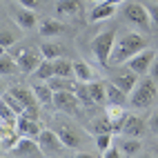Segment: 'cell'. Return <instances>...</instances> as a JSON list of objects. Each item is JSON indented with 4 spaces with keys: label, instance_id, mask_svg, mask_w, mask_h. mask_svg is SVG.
Returning <instances> with one entry per match:
<instances>
[{
    "label": "cell",
    "instance_id": "obj_1",
    "mask_svg": "<svg viewBox=\"0 0 158 158\" xmlns=\"http://www.w3.org/2000/svg\"><path fill=\"white\" fill-rule=\"evenodd\" d=\"M145 47H147V40L143 36V31H127V34H123L118 40H116L114 51H111V58H109V65L111 67L125 65L131 56H136Z\"/></svg>",
    "mask_w": 158,
    "mask_h": 158
},
{
    "label": "cell",
    "instance_id": "obj_2",
    "mask_svg": "<svg viewBox=\"0 0 158 158\" xmlns=\"http://www.w3.org/2000/svg\"><path fill=\"white\" fill-rule=\"evenodd\" d=\"M156 85L158 82L152 76L138 80V85H136L131 89V94H129V105L134 109H149L154 105V100H156V94H158Z\"/></svg>",
    "mask_w": 158,
    "mask_h": 158
},
{
    "label": "cell",
    "instance_id": "obj_3",
    "mask_svg": "<svg viewBox=\"0 0 158 158\" xmlns=\"http://www.w3.org/2000/svg\"><path fill=\"white\" fill-rule=\"evenodd\" d=\"M116 45V31L107 29V31H100V34L91 40V54L102 67L109 65V58H111V51Z\"/></svg>",
    "mask_w": 158,
    "mask_h": 158
},
{
    "label": "cell",
    "instance_id": "obj_4",
    "mask_svg": "<svg viewBox=\"0 0 158 158\" xmlns=\"http://www.w3.org/2000/svg\"><path fill=\"white\" fill-rule=\"evenodd\" d=\"M125 18H127V23H131L138 31H143V34H149V31L154 29L152 16H149V7H145L140 2L125 5Z\"/></svg>",
    "mask_w": 158,
    "mask_h": 158
},
{
    "label": "cell",
    "instance_id": "obj_5",
    "mask_svg": "<svg viewBox=\"0 0 158 158\" xmlns=\"http://www.w3.org/2000/svg\"><path fill=\"white\" fill-rule=\"evenodd\" d=\"M38 143L43 147L45 156H65L69 152L67 145L62 143V138L58 136V131H51V129H43V134L38 136Z\"/></svg>",
    "mask_w": 158,
    "mask_h": 158
},
{
    "label": "cell",
    "instance_id": "obj_6",
    "mask_svg": "<svg viewBox=\"0 0 158 158\" xmlns=\"http://www.w3.org/2000/svg\"><path fill=\"white\" fill-rule=\"evenodd\" d=\"M80 105L82 100L78 98V94L76 91H67V89H58L54 94V107L58 111H65L69 116H76L78 109H80Z\"/></svg>",
    "mask_w": 158,
    "mask_h": 158
},
{
    "label": "cell",
    "instance_id": "obj_7",
    "mask_svg": "<svg viewBox=\"0 0 158 158\" xmlns=\"http://www.w3.org/2000/svg\"><path fill=\"white\" fill-rule=\"evenodd\" d=\"M11 156H18V158H40V156H45V152H43V147H40L38 138L20 136L18 145L11 149Z\"/></svg>",
    "mask_w": 158,
    "mask_h": 158
},
{
    "label": "cell",
    "instance_id": "obj_8",
    "mask_svg": "<svg viewBox=\"0 0 158 158\" xmlns=\"http://www.w3.org/2000/svg\"><path fill=\"white\" fill-rule=\"evenodd\" d=\"M154 58H156V51L149 49V47H145L143 51H138L136 56H131L127 62H125V67H129L131 71L138 73V76H145V73H149Z\"/></svg>",
    "mask_w": 158,
    "mask_h": 158
},
{
    "label": "cell",
    "instance_id": "obj_9",
    "mask_svg": "<svg viewBox=\"0 0 158 158\" xmlns=\"http://www.w3.org/2000/svg\"><path fill=\"white\" fill-rule=\"evenodd\" d=\"M16 60H18V67L23 73H36L38 65L43 62V54H40V49H20L16 54Z\"/></svg>",
    "mask_w": 158,
    "mask_h": 158
},
{
    "label": "cell",
    "instance_id": "obj_10",
    "mask_svg": "<svg viewBox=\"0 0 158 158\" xmlns=\"http://www.w3.org/2000/svg\"><path fill=\"white\" fill-rule=\"evenodd\" d=\"M111 80L118 85L123 91H127V94H131V89L138 85V73L136 71H131L129 67L127 69H123V71H118L116 76H111Z\"/></svg>",
    "mask_w": 158,
    "mask_h": 158
},
{
    "label": "cell",
    "instance_id": "obj_11",
    "mask_svg": "<svg viewBox=\"0 0 158 158\" xmlns=\"http://www.w3.org/2000/svg\"><path fill=\"white\" fill-rule=\"evenodd\" d=\"M38 31H40V36L43 38H56L60 34H65V23H60L58 18H45L43 23L38 25Z\"/></svg>",
    "mask_w": 158,
    "mask_h": 158
},
{
    "label": "cell",
    "instance_id": "obj_12",
    "mask_svg": "<svg viewBox=\"0 0 158 158\" xmlns=\"http://www.w3.org/2000/svg\"><path fill=\"white\" fill-rule=\"evenodd\" d=\"M14 20H16V25H18L20 29H25V31L34 29L36 23H38L34 9H27V7H18V9H14Z\"/></svg>",
    "mask_w": 158,
    "mask_h": 158
},
{
    "label": "cell",
    "instance_id": "obj_13",
    "mask_svg": "<svg viewBox=\"0 0 158 158\" xmlns=\"http://www.w3.org/2000/svg\"><path fill=\"white\" fill-rule=\"evenodd\" d=\"M120 134H123V136H131V138H140V136L145 134V123H143V118L127 114V118H125V123H123Z\"/></svg>",
    "mask_w": 158,
    "mask_h": 158
},
{
    "label": "cell",
    "instance_id": "obj_14",
    "mask_svg": "<svg viewBox=\"0 0 158 158\" xmlns=\"http://www.w3.org/2000/svg\"><path fill=\"white\" fill-rule=\"evenodd\" d=\"M105 87H107V105H127L129 102V94L123 91L114 80H105Z\"/></svg>",
    "mask_w": 158,
    "mask_h": 158
},
{
    "label": "cell",
    "instance_id": "obj_15",
    "mask_svg": "<svg viewBox=\"0 0 158 158\" xmlns=\"http://www.w3.org/2000/svg\"><path fill=\"white\" fill-rule=\"evenodd\" d=\"M18 129L16 127H5L2 125V131H0V145H2V156H9L11 154V149L18 145Z\"/></svg>",
    "mask_w": 158,
    "mask_h": 158
},
{
    "label": "cell",
    "instance_id": "obj_16",
    "mask_svg": "<svg viewBox=\"0 0 158 158\" xmlns=\"http://www.w3.org/2000/svg\"><path fill=\"white\" fill-rule=\"evenodd\" d=\"M9 94H11V96H16L20 102L25 105V107L40 105L38 98H36V94H34V89H29V87H25V85H14V87H9Z\"/></svg>",
    "mask_w": 158,
    "mask_h": 158
},
{
    "label": "cell",
    "instance_id": "obj_17",
    "mask_svg": "<svg viewBox=\"0 0 158 158\" xmlns=\"http://www.w3.org/2000/svg\"><path fill=\"white\" fill-rule=\"evenodd\" d=\"M18 131H20V136H31V138H38V136L43 134V127L38 125L36 118L20 116V118H18Z\"/></svg>",
    "mask_w": 158,
    "mask_h": 158
},
{
    "label": "cell",
    "instance_id": "obj_18",
    "mask_svg": "<svg viewBox=\"0 0 158 158\" xmlns=\"http://www.w3.org/2000/svg\"><path fill=\"white\" fill-rule=\"evenodd\" d=\"M58 136L62 138V143L67 145V149H71V152H76L78 147H80V143H82L80 134L73 129V127H69V125H62V127H58Z\"/></svg>",
    "mask_w": 158,
    "mask_h": 158
},
{
    "label": "cell",
    "instance_id": "obj_19",
    "mask_svg": "<svg viewBox=\"0 0 158 158\" xmlns=\"http://www.w3.org/2000/svg\"><path fill=\"white\" fill-rule=\"evenodd\" d=\"M82 9V2L80 0H56V14L58 18H71L80 14Z\"/></svg>",
    "mask_w": 158,
    "mask_h": 158
},
{
    "label": "cell",
    "instance_id": "obj_20",
    "mask_svg": "<svg viewBox=\"0 0 158 158\" xmlns=\"http://www.w3.org/2000/svg\"><path fill=\"white\" fill-rule=\"evenodd\" d=\"M107 118L111 120V127H114V134H118L120 129H123V123H125V118H127V111H125V107L123 105H109L107 107Z\"/></svg>",
    "mask_w": 158,
    "mask_h": 158
},
{
    "label": "cell",
    "instance_id": "obj_21",
    "mask_svg": "<svg viewBox=\"0 0 158 158\" xmlns=\"http://www.w3.org/2000/svg\"><path fill=\"white\" fill-rule=\"evenodd\" d=\"M34 94H36V98H38V102L40 105H54V89H51V85L47 80H40V82H36L34 87Z\"/></svg>",
    "mask_w": 158,
    "mask_h": 158
},
{
    "label": "cell",
    "instance_id": "obj_22",
    "mask_svg": "<svg viewBox=\"0 0 158 158\" xmlns=\"http://www.w3.org/2000/svg\"><path fill=\"white\" fill-rule=\"evenodd\" d=\"M114 11H116V5H111V2H96L94 5V9H91V14H89V20L91 23H98V20H107V18H111L114 16Z\"/></svg>",
    "mask_w": 158,
    "mask_h": 158
},
{
    "label": "cell",
    "instance_id": "obj_23",
    "mask_svg": "<svg viewBox=\"0 0 158 158\" xmlns=\"http://www.w3.org/2000/svg\"><path fill=\"white\" fill-rule=\"evenodd\" d=\"M120 154L123 156H140V152H143V143H140V138H131V136H125V140H120Z\"/></svg>",
    "mask_w": 158,
    "mask_h": 158
},
{
    "label": "cell",
    "instance_id": "obj_24",
    "mask_svg": "<svg viewBox=\"0 0 158 158\" xmlns=\"http://www.w3.org/2000/svg\"><path fill=\"white\" fill-rule=\"evenodd\" d=\"M54 76H60V78H76V71H73V62L67 60V58H56L54 60Z\"/></svg>",
    "mask_w": 158,
    "mask_h": 158
},
{
    "label": "cell",
    "instance_id": "obj_25",
    "mask_svg": "<svg viewBox=\"0 0 158 158\" xmlns=\"http://www.w3.org/2000/svg\"><path fill=\"white\" fill-rule=\"evenodd\" d=\"M14 71H20L16 56L9 54V49H2V56H0V73L2 76H11Z\"/></svg>",
    "mask_w": 158,
    "mask_h": 158
},
{
    "label": "cell",
    "instance_id": "obj_26",
    "mask_svg": "<svg viewBox=\"0 0 158 158\" xmlns=\"http://www.w3.org/2000/svg\"><path fill=\"white\" fill-rule=\"evenodd\" d=\"M87 89H89V94H91V98H94L96 105L107 102V87H105V82L91 80V82H87Z\"/></svg>",
    "mask_w": 158,
    "mask_h": 158
},
{
    "label": "cell",
    "instance_id": "obj_27",
    "mask_svg": "<svg viewBox=\"0 0 158 158\" xmlns=\"http://www.w3.org/2000/svg\"><path fill=\"white\" fill-rule=\"evenodd\" d=\"M40 54H43V58L56 60V58H60L62 54H65V49H62V45H58V43H51V38H49L47 43L40 45Z\"/></svg>",
    "mask_w": 158,
    "mask_h": 158
},
{
    "label": "cell",
    "instance_id": "obj_28",
    "mask_svg": "<svg viewBox=\"0 0 158 158\" xmlns=\"http://www.w3.org/2000/svg\"><path fill=\"white\" fill-rule=\"evenodd\" d=\"M73 71H76V78L80 82H91L94 80V69L87 65L85 60H76L73 62Z\"/></svg>",
    "mask_w": 158,
    "mask_h": 158
},
{
    "label": "cell",
    "instance_id": "obj_29",
    "mask_svg": "<svg viewBox=\"0 0 158 158\" xmlns=\"http://www.w3.org/2000/svg\"><path fill=\"white\" fill-rule=\"evenodd\" d=\"M18 118H20V116L9 107V105L2 102V107H0V120H2L5 127H16L18 129Z\"/></svg>",
    "mask_w": 158,
    "mask_h": 158
},
{
    "label": "cell",
    "instance_id": "obj_30",
    "mask_svg": "<svg viewBox=\"0 0 158 158\" xmlns=\"http://www.w3.org/2000/svg\"><path fill=\"white\" fill-rule=\"evenodd\" d=\"M89 131L94 136H98V134H114V127H111V120L107 118V116H102V118H96L91 123V127Z\"/></svg>",
    "mask_w": 158,
    "mask_h": 158
},
{
    "label": "cell",
    "instance_id": "obj_31",
    "mask_svg": "<svg viewBox=\"0 0 158 158\" xmlns=\"http://www.w3.org/2000/svg\"><path fill=\"white\" fill-rule=\"evenodd\" d=\"M34 76H36L38 80H49V78H54V60L45 58V60L38 65V69H36Z\"/></svg>",
    "mask_w": 158,
    "mask_h": 158
},
{
    "label": "cell",
    "instance_id": "obj_32",
    "mask_svg": "<svg viewBox=\"0 0 158 158\" xmlns=\"http://www.w3.org/2000/svg\"><path fill=\"white\" fill-rule=\"evenodd\" d=\"M2 102H5V105H9V107H11V109H14V111H16L18 116H23V114H25V105L20 102V100H18L16 96H11L9 91L5 94V96H2Z\"/></svg>",
    "mask_w": 158,
    "mask_h": 158
},
{
    "label": "cell",
    "instance_id": "obj_33",
    "mask_svg": "<svg viewBox=\"0 0 158 158\" xmlns=\"http://www.w3.org/2000/svg\"><path fill=\"white\" fill-rule=\"evenodd\" d=\"M96 147H98L100 154L107 149V147H111V134H98L96 136Z\"/></svg>",
    "mask_w": 158,
    "mask_h": 158
},
{
    "label": "cell",
    "instance_id": "obj_34",
    "mask_svg": "<svg viewBox=\"0 0 158 158\" xmlns=\"http://www.w3.org/2000/svg\"><path fill=\"white\" fill-rule=\"evenodd\" d=\"M14 43H16V38L9 34V29H7V27H2V36H0V45H2V49H9Z\"/></svg>",
    "mask_w": 158,
    "mask_h": 158
},
{
    "label": "cell",
    "instance_id": "obj_35",
    "mask_svg": "<svg viewBox=\"0 0 158 158\" xmlns=\"http://www.w3.org/2000/svg\"><path fill=\"white\" fill-rule=\"evenodd\" d=\"M100 156H102V158H118V156H123V154H120V147H114V145H111V147H107Z\"/></svg>",
    "mask_w": 158,
    "mask_h": 158
},
{
    "label": "cell",
    "instance_id": "obj_36",
    "mask_svg": "<svg viewBox=\"0 0 158 158\" xmlns=\"http://www.w3.org/2000/svg\"><path fill=\"white\" fill-rule=\"evenodd\" d=\"M20 7H27V9H36L40 5V0H18Z\"/></svg>",
    "mask_w": 158,
    "mask_h": 158
},
{
    "label": "cell",
    "instance_id": "obj_37",
    "mask_svg": "<svg viewBox=\"0 0 158 158\" xmlns=\"http://www.w3.org/2000/svg\"><path fill=\"white\" fill-rule=\"evenodd\" d=\"M149 16H152V25L158 29V5H154V7H149Z\"/></svg>",
    "mask_w": 158,
    "mask_h": 158
},
{
    "label": "cell",
    "instance_id": "obj_38",
    "mask_svg": "<svg viewBox=\"0 0 158 158\" xmlns=\"http://www.w3.org/2000/svg\"><path fill=\"white\" fill-rule=\"evenodd\" d=\"M149 76L158 82V56L154 58V62H152V69H149Z\"/></svg>",
    "mask_w": 158,
    "mask_h": 158
},
{
    "label": "cell",
    "instance_id": "obj_39",
    "mask_svg": "<svg viewBox=\"0 0 158 158\" xmlns=\"http://www.w3.org/2000/svg\"><path fill=\"white\" fill-rule=\"evenodd\" d=\"M149 125H152V129H154V134L158 136V111L152 116V120H149Z\"/></svg>",
    "mask_w": 158,
    "mask_h": 158
},
{
    "label": "cell",
    "instance_id": "obj_40",
    "mask_svg": "<svg viewBox=\"0 0 158 158\" xmlns=\"http://www.w3.org/2000/svg\"><path fill=\"white\" fill-rule=\"evenodd\" d=\"M107 2H111V5H123L125 0H107Z\"/></svg>",
    "mask_w": 158,
    "mask_h": 158
},
{
    "label": "cell",
    "instance_id": "obj_41",
    "mask_svg": "<svg viewBox=\"0 0 158 158\" xmlns=\"http://www.w3.org/2000/svg\"><path fill=\"white\" fill-rule=\"evenodd\" d=\"M91 2H105V0H91Z\"/></svg>",
    "mask_w": 158,
    "mask_h": 158
},
{
    "label": "cell",
    "instance_id": "obj_42",
    "mask_svg": "<svg viewBox=\"0 0 158 158\" xmlns=\"http://www.w3.org/2000/svg\"><path fill=\"white\" fill-rule=\"evenodd\" d=\"M152 2H154V5H158V0H152Z\"/></svg>",
    "mask_w": 158,
    "mask_h": 158
}]
</instances>
